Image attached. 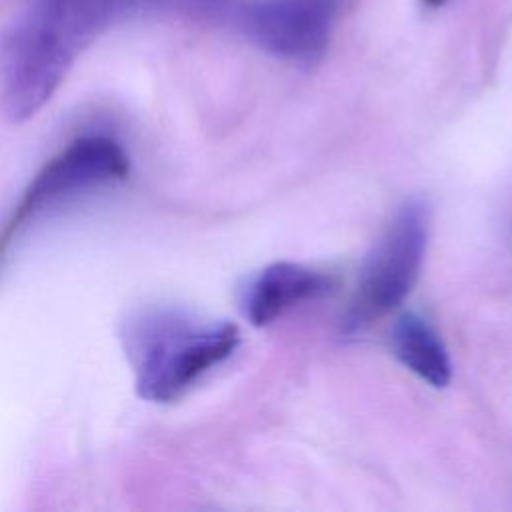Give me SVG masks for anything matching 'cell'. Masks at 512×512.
Listing matches in <instances>:
<instances>
[{
  "label": "cell",
  "mask_w": 512,
  "mask_h": 512,
  "mask_svg": "<svg viewBox=\"0 0 512 512\" xmlns=\"http://www.w3.org/2000/svg\"><path fill=\"white\" fill-rule=\"evenodd\" d=\"M392 350L396 358L420 380L444 388L452 378L448 350L436 330L418 314L400 316L392 328Z\"/></svg>",
  "instance_id": "obj_7"
},
{
  "label": "cell",
  "mask_w": 512,
  "mask_h": 512,
  "mask_svg": "<svg viewBox=\"0 0 512 512\" xmlns=\"http://www.w3.org/2000/svg\"><path fill=\"white\" fill-rule=\"evenodd\" d=\"M334 282L320 270L296 262L266 266L246 288L244 314L254 326H266L294 306L318 300L332 290Z\"/></svg>",
  "instance_id": "obj_6"
},
{
  "label": "cell",
  "mask_w": 512,
  "mask_h": 512,
  "mask_svg": "<svg viewBox=\"0 0 512 512\" xmlns=\"http://www.w3.org/2000/svg\"><path fill=\"white\" fill-rule=\"evenodd\" d=\"M428 6H440V4H444V0H424Z\"/></svg>",
  "instance_id": "obj_8"
},
{
  "label": "cell",
  "mask_w": 512,
  "mask_h": 512,
  "mask_svg": "<svg viewBox=\"0 0 512 512\" xmlns=\"http://www.w3.org/2000/svg\"><path fill=\"white\" fill-rule=\"evenodd\" d=\"M128 172V156L114 138L106 134H86L76 138L46 162L24 190L14 216L4 230L2 244L10 242L26 222L46 212L50 206L92 188L124 180Z\"/></svg>",
  "instance_id": "obj_4"
},
{
  "label": "cell",
  "mask_w": 512,
  "mask_h": 512,
  "mask_svg": "<svg viewBox=\"0 0 512 512\" xmlns=\"http://www.w3.org/2000/svg\"><path fill=\"white\" fill-rule=\"evenodd\" d=\"M336 0H256L238 22L260 48L300 64L318 60L330 40Z\"/></svg>",
  "instance_id": "obj_5"
},
{
  "label": "cell",
  "mask_w": 512,
  "mask_h": 512,
  "mask_svg": "<svg viewBox=\"0 0 512 512\" xmlns=\"http://www.w3.org/2000/svg\"><path fill=\"white\" fill-rule=\"evenodd\" d=\"M126 352L140 398L170 402L224 362L240 344L230 322H194L174 312H146L124 330Z\"/></svg>",
  "instance_id": "obj_2"
},
{
  "label": "cell",
  "mask_w": 512,
  "mask_h": 512,
  "mask_svg": "<svg viewBox=\"0 0 512 512\" xmlns=\"http://www.w3.org/2000/svg\"><path fill=\"white\" fill-rule=\"evenodd\" d=\"M142 0H30L2 48V96L14 120L36 114L76 58Z\"/></svg>",
  "instance_id": "obj_1"
},
{
  "label": "cell",
  "mask_w": 512,
  "mask_h": 512,
  "mask_svg": "<svg viewBox=\"0 0 512 512\" xmlns=\"http://www.w3.org/2000/svg\"><path fill=\"white\" fill-rule=\"evenodd\" d=\"M428 222V208L420 200H408L394 214L362 268L344 318L346 332L368 328L412 292L426 254Z\"/></svg>",
  "instance_id": "obj_3"
}]
</instances>
